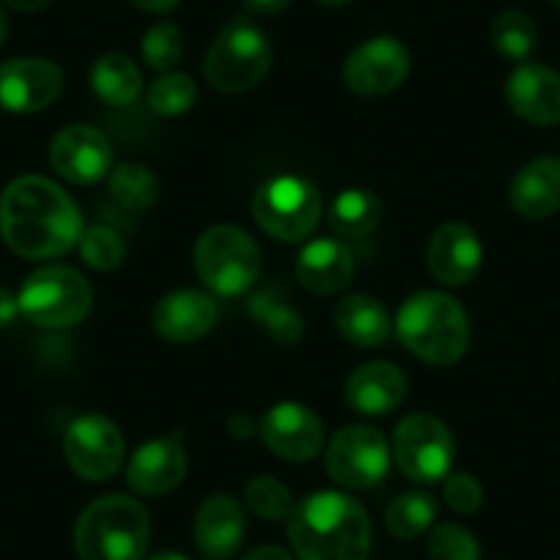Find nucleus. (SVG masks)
<instances>
[{"label": "nucleus", "mask_w": 560, "mask_h": 560, "mask_svg": "<svg viewBox=\"0 0 560 560\" xmlns=\"http://www.w3.org/2000/svg\"><path fill=\"white\" fill-rule=\"evenodd\" d=\"M18 314H20L18 298H14V294L9 292V289L0 287V330L12 325V322L18 319Z\"/></svg>", "instance_id": "obj_38"}, {"label": "nucleus", "mask_w": 560, "mask_h": 560, "mask_svg": "<svg viewBox=\"0 0 560 560\" xmlns=\"http://www.w3.org/2000/svg\"><path fill=\"white\" fill-rule=\"evenodd\" d=\"M3 3L18 9V12H39V9H45L50 0H3Z\"/></svg>", "instance_id": "obj_41"}, {"label": "nucleus", "mask_w": 560, "mask_h": 560, "mask_svg": "<svg viewBox=\"0 0 560 560\" xmlns=\"http://www.w3.org/2000/svg\"><path fill=\"white\" fill-rule=\"evenodd\" d=\"M393 459L409 481H443L456 459L454 434L434 415H409L393 432Z\"/></svg>", "instance_id": "obj_9"}, {"label": "nucleus", "mask_w": 560, "mask_h": 560, "mask_svg": "<svg viewBox=\"0 0 560 560\" xmlns=\"http://www.w3.org/2000/svg\"><path fill=\"white\" fill-rule=\"evenodd\" d=\"M78 250L91 269L113 272L127 258V242L110 225H91V229H83V234H80Z\"/></svg>", "instance_id": "obj_32"}, {"label": "nucleus", "mask_w": 560, "mask_h": 560, "mask_svg": "<svg viewBox=\"0 0 560 560\" xmlns=\"http://www.w3.org/2000/svg\"><path fill=\"white\" fill-rule=\"evenodd\" d=\"M438 520V500L429 492H404L387 505L385 527L398 541H412L432 530Z\"/></svg>", "instance_id": "obj_28"}, {"label": "nucleus", "mask_w": 560, "mask_h": 560, "mask_svg": "<svg viewBox=\"0 0 560 560\" xmlns=\"http://www.w3.org/2000/svg\"><path fill=\"white\" fill-rule=\"evenodd\" d=\"M152 520L138 500L105 494L80 514L74 525V552L80 560H143Z\"/></svg>", "instance_id": "obj_4"}, {"label": "nucleus", "mask_w": 560, "mask_h": 560, "mask_svg": "<svg viewBox=\"0 0 560 560\" xmlns=\"http://www.w3.org/2000/svg\"><path fill=\"white\" fill-rule=\"evenodd\" d=\"M149 560H190V558H187V555H182V552H160V555H154V558H149Z\"/></svg>", "instance_id": "obj_43"}, {"label": "nucleus", "mask_w": 560, "mask_h": 560, "mask_svg": "<svg viewBox=\"0 0 560 560\" xmlns=\"http://www.w3.org/2000/svg\"><path fill=\"white\" fill-rule=\"evenodd\" d=\"M412 69L407 47L393 36H374L347 56L343 85L358 96H385L407 80Z\"/></svg>", "instance_id": "obj_12"}, {"label": "nucleus", "mask_w": 560, "mask_h": 560, "mask_svg": "<svg viewBox=\"0 0 560 560\" xmlns=\"http://www.w3.org/2000/svg\"><path fill=\"white\" fill-rule=\"evenodd\" d=\"M196 83L182 72H165L149 89V107L160 116H182L196 105Z\"/></svg>", "instance_id": "obj_34"}, {"label": "nucleus", "mask_w": 560, "mask_h": 560, "mask_svg": "<svg viewBox=\"0 0 560 560\" xmlns=\"http://www.w3.org/2000/svg\"><path fill=\"white\" fill-rule=\"evenodd\" d=\"M20 314L45 330H69L89 316L94 292L72 267L50 264L28 275L18 294Z\"/></svg>", "instance_id": "obj_7"}, {"label": "nucleus", "mask_w": 560, "mask_h": 560, "mask_svg": "<svg viewBox=\"0 0 560 560\" xmlns=\"http://www.w3.org/2000/svg\"><path fill=\"white\" fill-rule=\"evenodd\" d=\"M393 327L415 358L443 369L459 363L470 347L465 308L443 292H418L404 300Z\"/></svg>", "instance_id": "obj_3"}, {"label": "nucleus", "mask_w": 560, "mask_h": 560, "mask_svg": "<svg viewBox=\"0 0 560 560\" xmlns=\"http://www.w3.org/2000/svg\"><path fill=\"white\" fill-rule=\"evenodd\" d=\"M327 472L347 489H371L390 470V445L380 429L349 423L327 445Z\"/></svg>", "instance_id": "obj_10"}, {"label": "nucleus", "mask_w": 560, "mask_h": 560, "mask_svg": "<svg viewBox=\"0 0 560 560\" xmlns=\"http://www.w3.org/2000/svg\"><path fill=\"white\" fill-rule=\"evenodd\" d=\"M218 322V305L209 294L196 289H179L171 292L154 305L152 325L165 341L192 343L207 336Z\"/></svg>", "instance_id": "obj_20"}, {"label": "nucleus", "mask_w": 560, "mask_h": 560, "mask_svg": "<svg viewBox=\"0 0 560 560\" xmlns=\"http://www.w3.org/2000/svg\"><path fill=\"white\" fill-rule=\"evenodd\" d=\"M272 47L253 20L236 18L220 28L203 61L209 85L223 94H245L267 78Z\"/></svg>", "instance_id": "obj_5"}, {"label": "nucleus", "mask_w": 560, "mask_h": 560, "mask_svg": "<svg viewBox=\"0 0 560 560\" xmlns=\"http://www.w3.org/2000/svg\"><path fill=\"white\" fill-rule=\"evenodd\" d=\"M187 467L190 462H187L185 438L171 434L135 451L127 465V483L132 492L143 498H160V494L174 492L185 481Z\"/></svg>", "instance_id": "obj_16"}, {"label": "nucleus", "mask_w": 560, "mask_h": 560, "mask_svg": "<svg viewBox=\"0 0 560 560\" xmlns=\"http://www.w3.org/2000/svg\"><path fill=\"white\" fill-rule=\"evenodd\" d=\"M63 91V72L47 58H12L0 63V107L9 113H39Z\"/></svg>", "instance_id": "obj_14"}, {"label": "nucleus", "mask_w": 560, "mask_h": 560, "mask_svg": "<svg viewBox=\"0 0 560 560\" xmlns=\"http://www.w3.org/2000/svg\"><path fill=\"white\" fill-rule=\"evenodd\" d=\"M83 214L56 182L20 176L0 196V236L23 258H58L78 247Z\"/></svg>", "instance_id": "obj_1"}, {"label": "nucleus", "mask_w": 560, "mask_h": 560, "mask_svg": "<svg viewBox=\"0 0 560 560\" xmlns=\"http://www.w3.org/2000/svg\"><path fill=\"white\" fill-rule=\"evenodd\" d=\"M382 218H385V207L380 198L360 187L338 192L336 201L327 209V223H330L332 234L343 236V240H363V236L374 234Z\"/></svg>", "instance_id": "obj_25"}, {"label": "nucleus", "mask_w": 560, "mask_h": 560, "mask_svg": "<svg viewBox=\"0 0 560 560\" xmlns=\"http://www.w3.org/2000/svg\"><path fill=\"white\" fill-rule=\"evenodd\" d=\"M505 100L522 121L552 127L560 121V74L541 63H520L505 83Z\"/></svg>", "instance_id": "obj_18"}, {"label": "nucleus", "mask_w": 560, "mask_h": 560, "mask_svg": "<svg viewBox=\"0 0 560 560\" xmlns=\"http://www.w3.org/2000/svg\"><path fill=\"white\" fill-rule=\"evenodd\" d=\"M511 207L525 220L552 218L560 209V160L536 158L511 182Z\"/></svg>", "instance_id": "obj_23"}, {"label": "nucleus", "mask_w": 560, "mask_h": 560, "mask_svg": "<svg viewBox=\"0 0 560 560\" xmlns=\"http://www.w3.org/2000/svg\"><path fill=\"white\" fill-rule=\"evenodd\" d=\"M63 454L85 481H110L124 465V434L105 415H80L63 434Z\"/></svg>", "instance_id": "obj_11"}, {"label": "nucleus", "mask_w": 560, "mask_h": 560, "mask_svg": "<svg viewBox=\"0 0 560 560\" xmlns=\"http://www.w3.org/2000/svg\"><path fill=\"white\" fill-rule=\"evenodd\" d=\"M443 498L456 514H476L483 505V487L470 472H448L443 483Z\"/></svg>", "instance_id": "obj_36"}, {"label": "nucleus", "mask_w": 560, "mask_h": 560, "mask_svg": "<svg viewBox=\"0 0 560 560\" xmlns=\"http://www.w3.org/2000/svg\"><path fill=\"white\" fill-rule=\"evenodd\" d=\"M192 261L203 287L220 298L250 292L261 275V250L253 236L236 225H212L203 231Z\"/></svg>", "instance_id": "obj_6"}, {"label": "nucleus", "mask_w": 560, "mask_h": 560, "mask_svg": "<svg viewBox=\"0 0 560 560\" xmlns=\"http://www.w3.org/2000/svg\"><path fill=\"white\" fill-rule=\"evenodd\" d=\"M113 149L105 132L89 124L61 129L50 143V165L72 185H96L110 174Z\"/></svg>", "instance_id": "obj_15"}, {"label": "nucleus", "mask_w": 560, "mask_h": 560, "mask_svg": "<svg viewBox=\"0 0 560 560\" xmlns=\"http://www.w3.org/2000/svg\"><path fill=\"white\" fill-rule=\"evenodd\" d=\"M242 560H294V558L283 547H275V544H264V547H256L253 552H247Z\"/></svg>", "instance_id": "obj_39"}, {"label": "nucleus", "mask_w": 560, "mask_h": 560, "mask_svg": "<svg viewBox=\"0 0 560 560\" xmlns=\"http://www.w3.org/2000/svg\"><path fill=\"white\" fill-rule=\"evenodd\" d=\"M7 39H9V20L7 14H3V9H0V47L7 45Z\"/></svg>", "instance_id": "obj_42"}, {"label": "nucleus", "mask_w": 560, "mask_h": 560, "mask_svg": "<svg viewBox=\"0 0 560 560\" xmlns=\"http://www.w3.org/2000/svg\"><path fill=\"white\" fill-rule=\"evenodd\" d=\"M338 332L354 347L376 349L390 338L393 322L385 305L371 294H347L332 311Z\"/></svg>", "instance_id": "obj_24"}, {"label": "nucleus", "mask_w": 560, "mask_h": 560, "mask_svg": "<svg viewBox=\"0 0 560 560\" xmlns=\"http://www.w3.org/2000/svg\"><path fill=\"white\" fill-rule=\"evenodd\" d=\"M182 56H185V39H182V31L174 23H158L143 34L140 58L152 72H174Z\"/></svg>", "instance_id": "obj_33"}, {"label": "nucleus", "mask_w": 560, "mask_h": 560, "mask_svg": "<svg viewBox=\"0 0 560 560\" xmlns=\"http://www.w3.org/2000/svg\"><path fill=\"white\" fill-rule=\"evenodd\" d=\"M132 7H138L140 12H152V14H165L174 12L179 7V0H129Z\"/></svg>", "instance_id": "obj_40"}, {"label": "nucleus", "mask_w": 560, "mask_h": 560, "mask_svg": "<svg viewBox=\"0 0 560 560\" xmlns=\"http://www.w3.org/2000/svg\"><path fill=\"white\" fill-rule=\"evenodd\" d=\"M404 396H407V376L398 365L385 363V360L358 365L343 385V398L349 407L371 418L393 412L404 401Z\"/></svg>", "instance_id": "obj_21"}, {"label": "nucleus", "mask_w": 560, "mask_h": 560, "mask_svg": "<svg viewBox=\"0 0 560 560\" xmlns=\"http://www.w3.org/2000/svg\"><path fill=\"white\" fill-rule=\"evenodd\" d=\"M247 311L269 332V338L283 347H294L305 336V319L289 303L287 294L278 292V287H261L258 292H253Z\"/></svg>", "instance_id": "obj_26"}, {"label": "nucleus", "mask_w": 560, "mask_h": 560, "mask_svg": "<svg viewBox=\"0 0 560 560\" xmlns=\"http://www.w3.org/2000/svg\"><path fill=\"white\" fill-rule=\"evenodd\" d=\"M319 3L327 9H341V7H347L349 0H319Z\"/></svg>", "instance_id": "obj_44"}, {"label": "nucleus", "mask_w": 560, "mask_h": 560, "mask_svg": "<svg viewBox=\"0 0 560 560\" xmlns=\"http://www.w3.org/2000/svg\"><path fill=\"white\" fill-rule=\"evenodd\" d=\"M242 7L253 18H275V14L287 12L292 0H242Z\"/></svg>", "instance_id": "obj_37"}, {"label": "nucleus", "mask_w": 560, "mask_h": 560, "mask_svg": "<svg viewBox=\"0 0 560 560\" xmlns=\"http://www.w3.org/2000/svg\"><path fill=\"white\" fill-rule=\"evenodd\" d=\"M261 440L275 456L303 465L316 459L325 448V423L311 407L298 401H280L261 418Z\"/></svg>", "instance_id": "obj_13"}, {"label": "nucleus", "mask_w": 560, "mask_h": 560, "mask_svg": "<svg viewBox=\"0 0 560 560\" xmlns=\"http://www.w3.org/2000/svg\"><path fill=\"white\" fill-rule=\"evenodd\" d=\"M91 89L107 105L129 107L138 102L140 91H143V74L127 56L107 52V56L96 58L91 67Z\"/></svg>", "instance_id": "obj_27"}, {"label": "nucleus", "mask_w": 560, "mask_h": 560, "mask_svg": "<svg viewBox=\"0 0 560 560\" xmlns=\"http://www.w3.org/2000/svg\"><path fill=\"white\" fill-rule=\"evenodd\" d=\"M483 247L476 231L465 223H445L427 247L429 272L445 287H467L481 272Z\"/></svg>", "instance_id": "obj_17"}, {"label": "nucleus", "mask_w": 560, "mask_h": 560, "mask_svg": "<svg viewBox=\"0 0 560 560\" xmlns=\"http://www.w3.org/2000/svg\"><path fill=\"white\" fill-rule=\"evenodd\" d=\"M549 3H552V7L558 9V12H560V0H549Z\"/></svg>", "instance_id": "obj_45"}, {"label": "nucleus", "mask_w": 560, "mask_h": 560, "mask_svg": "<svg viewBox=\"0 0 560 560\" xmlns=\"http://www.w3.org/2000/svg\"><path fill=\"white\" fill-rule=\"evenodd\" d=\"M289 541L300 560H369L371 520L343 492H314L294 505Z\"/></svg>", "instance_id": "obj_2"}, {"label": "nucleus", "mask_w": 560, "mask_h": 560, "mask_svg": "<svg viewBox=\"0 0 560 560\" xmlns=\"http://www.w3.org/2000/svg\"><path fill=\"white\" fill-rule=\"evenodd\" d=\"M245 511L231 494H212L198 509L192 522V538L207 560H229L245 541Z\"/></svg>", "instance_id": "obj_19"}, {"label": "nucleus", "mask_w": 560, "mask_h": 560, "mask_svg": "<svg viewBox=\"0 0 560 560\" xmlns=\"http://www.w3.org/2000/svg\"><path fill=\"white\" fill-rule=\"evenodd\" d=\"M492 45L503 58L516 63H525L538 45L536 23L525 12H500L492 20Z\"/></svg>", "instance_id": "obj_29"}, {"label": "nucleus", "mask_w": 560, "mask_h": 560, "mask_svg": "<svg viewBox=\"0 0 560 560\" xmlns=\"http://www.w3.org/2000/svg\"><path fill=\"white\" fill-rule=\"evenodd\" d=\"M429 558L432 560H481V544L467 527L443 522L429 533Z\"/></svg>", "instance_id": "obj_35"}, {"label": "nucleus", "mask_w": 560, "mask_h": 560, "mask_svg": "<svg viewBox=\"0 0 560 560\" xmlns=\"http://www.w3.org/2000/svg\"><path fill=\"white\" fill-rule=\"evenodd\" d=\"M245 503L258 520L280 522L292 516L298 500H294L292 489L275 476H256L245 487Z\"/></svg>", "instance_id": "obj_31"}, {"label": "nucleus", "mask_w": 560, "mask_h": 560, "mask_svg": "<svg viewBox=\"0 0 560 560\" xmlns=\"http://www.w3.org/2000/svg\"><path fill=\"white\" fill-rule=\"evenodd\" d=\"M298 278L308 292L330 298L347 289L354 278V258L338 240H314L300 250Z\"/></svg>", "instance_id": "obj_22"}, {"label": "nucleus", "mask_w": 560, "mask_h": 560, "mask_svg": "<svg viewBox=\"0 0 560 560\" xmlns=\"http://www.w3.org/2000/svg\"><path fill=\"white\" fill-rule=\"evenodd\" d=\"M107 185H110L113 198L132 212H143L152 207L160 192L158 176L140 163H121L116 171H110Z\"/></svg>", "instance_id": "obj_30"}, {"label": "nucleus", "mask_w": 560, "mask_h": 560, "mask_svg": "<svg viewBox=\"0 0 560 560\" xmlns=\"http://www.w3.org/2000/svg\"><path fill=\"white\" fill-rule=\"evenodd\" d=\"M253 220L278 242H303L322 220V196L303 176H272L253 196Z\"/></svg>", "instance_id": "obj_8"}]
</instances>
